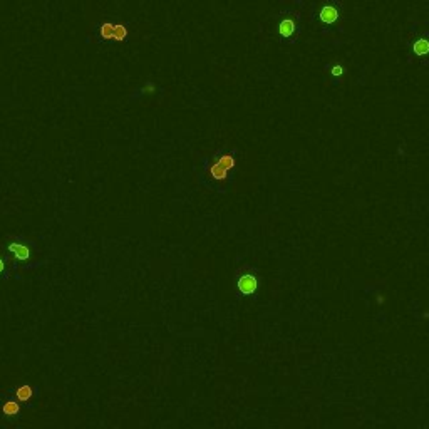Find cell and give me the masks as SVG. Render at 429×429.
Returning a JSON list of instances; mask_svg holds the SVG:
<instances>
[{
    "instance_id": "2",
    "label": "cell",
    "mask_w": 429,
    "mask_h": 429,
    "mask_svg": "<svg viewBox=\"0 0 429 429\" xmlns=\"http://www.w3.org/2000/svg\"><path fill=\"white\" fill-rule=\"evenodd\" d=\"M235 166V158L232 154H223L222 158L213 161L211 166H209V176L217 181H222L228 176V171Z\"/></svg>"
},
{
    "instance_id": "11",
    "label": "cell",
    "mask_w": 429,
    "mask_h": 429,
    "mask_svg": "<svg viewBox=\"0 0 429 429\" xmlns=\"http://www.w3.org/2000/svg\"><path fill=\"white\" fill-rule=\"evenodd\" d=\"M332 74H334V76H340V74H342V67H340V66H335L334 69H332Z\"/></svg>"
},
{
    "instance_id": "5",
    "label": "cell",
    "mask_w": 429,
    "mask_h": 429,
    "mask_svg": "<svg viewBox=\"0 0 429 429\" xmlns=\"http://www.w3.org/2000/svg\"><path fill=\"white\" fill-rule=\"evenodd\" d=\"M320 19H322V22H325V24H334L339 19L337 9L332 6H325L320 12Z\"/></svg>"
},
{
    "instance_id": "8",
    "label": "cell",
    "mask_w": 429,
    "mask_h": 429,
    "mask_svg": "<svg viewBox=\"0 0 429 429\" xmlns=\"http://www.w3.org/2000/svg\"><path fill=\"white\" fill-rule=\"evenodd\" d=\"M414 52H416L417 56L429 54V41H426V39H419V41L414 44Z\"/></svg>"
},
{
    "instance_id": "9",
    "label": "cell",
    "mask_w": 429,
    "mask_h": 429,
    "mask_svg": "<svg viewBox=\"0 0 429 429\" xmlns=\"http://www.w3.org/2000/svg\"><path fill=\"white\" fill-rule=\"evenodd\" d=\"M19 411H21V406L16 401H7L4 404V414L6 416H16V414H19Z\"/></svg>"
},
{
    "instance_id": "1",
    "label": "cell",
    "mask_w": 429,
    "mask_h": 429,
    "mask_svg": "<svg viewBox=\"0 0 429 429\" xmlns=\"http://www.w3.org/2000/svg\"><path fill=\"white\" fill-rule=\"evenodd\" d=\"M99 36H101V39H104V41L124 42L129 36V31L124 24L104 22L99 26Z\"/></svg>"
},
{
    "instance_id": "12",
    "label": "cell",
    "mask_w": 429,
    "mask_h": 429,
    "mask_svg": "<svg viewBox=\"0 0 429 429\" xmlns=\"http://www.w3.org/2000/svg\"><path fill=\"white\" fill-rule=\"evenodd\" d=\"M4 270H6V262H4L2 258H0V274H2Z\"/></svg>"
},
{
    "instance_id": "10",
    "label": "cell",
    "mask_w": 429,
    "mask_h": 429,
    "mask_svg": "<svg viewBox=\"0 0 429 429\" xmlns=\"http://www.w3.org/2000/svg\"><path fill=\"white\" fill-rule=\"evenodd\" d=\"M154 91H156V86L153 84V82H148V84L143 87V92H146V94H153Z\"/></svg>"
},
{
    "instance_id": "6",
    "label": "cell",
    "mask_w": 429,
    "mask_h": 429,
    "mask_svg": "<svg viewBox=\"0 0 429 429\" xmlns=\"http://www.w3.org/2000/svg\"><path fill=\"white\" fill-rule=\"evenodd\" d=\"M279 32L282 37H290L292 34L295 32V22L292 19H285V21L280 22V27H279Z\"/></svg>"
},
{
    "instance_id": "3",
    "label": "cell",
    "mask_w": 429,
    "mask_h": 429,
    "mask_svg": "<svg viewBox=\"0 0 429 429\" xmlns=\"http://www.w3.org/2000/svg\"><path fill=\"white\" fill-rule=\"evenodd\" d=\"M238 290L243 295H252L257 290V279L253 275H243L238 280Z\"/></svg>"
},
{
    "instance_id": "7",
    "label": "cell",
    "mask_w": 429,
    "mask_h": 429,
    "mask_svg": "<svg viewBox=\"0 0 429 429\" xmlns=\"http://www.w3.org/2000/svg\"><path fill=\"white\" fill-rule=\"evenodd\" d=\"M34 396V389L31 386H21L17 389V399L21 402H27L29 399H32Z\"/></svg>"
},
{
    "instance_id": "4",
    "label": "cell",
    "mask_w": 429,
    "mask_h": 429,
    "mask_svg": "<svg viewBox=\"0 0 429 429\" xmlns=\"http://www.w3.org/2000/svg\"><path fill=\"white\" fill-rule=\"evenodd\" d=\"M9 250H11V253H14V257L17 258V260H27L29 257H31V250L22 245V243H11L9 245Z\"/></svg>"
}]
</instances>
